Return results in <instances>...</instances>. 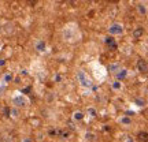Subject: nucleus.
<instances>
[{
  "label": "nucleus",
  "instance_id": "1",
  "mask_svg": "<svg viewBox=\"0 0 148 142\" xmlns=\"http://www.w3.org/2000/svg\"><path fill=\"white\" fill-rule=\"evenodd\" d=\"M78 78H79V81H81V84L82 85H85V86H90V81L85 77V74L82 73V71H79L78 73Z\"/></svg>",
  "mask_w": 148,
  "mask_h": 142
},
{
  "label": "nucleus",
  "instance_id": "2",
  "mask_svg": "<svg viewBox=\"0 0 148 142\" xmlns=\"http://www.w3.org/2000/svg\"><path fill=\"white\" fill-rule=\"evenodd\" d=\"M110 33H112V34H121L122 26L121 25H112V26L110 27Z\"/></svg>",
  "mask_w": 148,
  "mask_h": 142
},
{
  "label": "nucleus",
  "instance_id": "3",
  "mask_svg": "<svg viewBox=\"0 0 148 142\" xmlns=\"http://www.w3.org/2000/svg\"><path fill=\"white\" fill-rule=\"evenodd\" d=\"M137 66H138V69H140V71H143V73H147L148 71V66L144 60H138Z\"/></svg>",
  "mask_w": 148,
  "mask_h": 142
},
{
  "label": "nucleus",
  "instance_id": "4",
  "mask_svg": "<svg viewBox=\"0 0 148 142\" xmlns=\"http://www.w3.org/2000/svg\"><path fill=\"white\" fill-rule=\"evenodd\" d=\"M14 104H15V105L22 107V105H25V104H26V100H25L23 97L19 96V97H15V99H14Z\"/></svg>",
  "mask_w": 148,
  "mask_h": 142
},
{
  "label": "nucleus",
  "instance_id": "5",
  "mask_svg": "<svg viewBox=\"0 0 148 142\" xmlns=\"http://www.w3.org/2000/svg\"><path fill=\"white\" fill-rule=\"evenodd\" d=\"M138 138H140V141L145 142L148 139V134L147 132H140V134H138Z\"/></svg>",
  "mask_w": 148,
  "mask_h": 142
},
{
  "label": "nucleus",
  "instance_id": "6",
  "mask_svg": "<svg viewBox=\"0 0 148 142\" xmlns=\"http://www.w3.org/2000/svg\"><path fill=\"white\" fill-rule=\"evenodd\" d=\"M141 34H143V29H141V27L136 29V30H134V33H133V36H134V37H140Z\"/></svg>",
  "mask_w": 148,
  "mask_h": 142
},
{
  "label": "nucleus",
  "instance_id": "7",
  "mask_svg": "<svg viewBox=\"0 0 148 142\" xmlns=\"http://www.w3.org/2000/svg\"><path fill=\"white\" fill-rule=\"evenodd\" d=\"M36 48H37V49H38V51H44V48H45V44H44V42H42V41L37 42Z\"/></svg>",
  "mask_w": 148,
  "mask_h": 142
},
{
  "label": "nucleus",
  "instance_id": "8",
  "mask_svg": "<svg viewBox=\"0 0 148 142\" xmlns=\"http://www.w3.org/2000/svg\"><path fill=\"white\" fill-rule=\"evenodd\" d=\"M74 118H75L77 120H81V119L84 118V115H82L81 112H77V113H74Z\"/></svg>",
  "mask_w": 148,
  "mask_h": 142
},
{
  "label": "nucleus",
  "instance_id": "9",
  "mask_svg": "<svg viewBox=\"0 0 148 142\" xmlns=\"http://www.w3.org/2000/svg\"><path fill=\"white\" fill-rule=\"evenodd\" d=\"M125 75H126V71H125V70H122L121 73L118 74V78H123V77H125Z\"/></svg>",
  "mask_w": 148,
  "mask_h": 142
},
{
  "label": "nucleus",
  "instance_id": "10",
  "mask_svg": "<svg viewBox=\"0 0 148 142\" xmlns=\"http://www.w3.org/2000/svg\"><path fill=\"white\" fill-rule=\"evenodd\" d=\"M122 123H125V124H129V123H130V119H127V118H123V119H122Z\"/></svg>",
  "mask_w": 148,
  "mask_h": 142
},
{
  "label": "nucleus",
  "instance_id": "11",
  "mask_svg": "<svg viewBox=\"0 0 148 142\" xmlns=\"http://www.w3.org/2000/svg\"><path fill=\"white\" fill-rule=\"evenodd\" d=\"M119 86H121L119 82H114V85H112V88H114V89H119Z\"/></svg>",
  "mask_w": 148,
  "mask_h": 142
},
{
  "label": "nucleus",
  "instance_id": "12",
  "mask_svg": "<svg viewBox=\"0 0 148 142\" xmlns=\"http://www.w3.org/2000/svg\"><path fill=\"white\" fill-rule=\"evenodd\" d=\"M136 103H137V105H144V101L143 100H138V99H137V100H136Z\"/></svg>",
  "mask_w": 148,
  "mask_h": 142
},
{
  "label": "nucleus",
  "instance_id": "13",
  "mask_svg": "<svg viewBox=\"0 0 148 142\" xmlns=\"http://www.w3.org/2000/svg\"><path fill=\"white\" fill-rule=\"evenodd\" d=\"M138 10H140V12H143V14H144V12H145V10H144V7H143V5H141V4L138 5Z\"/></svg>",
  "mask_w": 148,
  "mask_h": 142
},
{
  "label": "nucleus",
  "instance_id": "14",
  "mask_svg": "<svg viewBox=\"0 0 148 142\" xmlns=\"http://www.w3.org/2000/svg\"><path fill=\"white\" fill-rule=\"evenodd\" d=\"M115 69H118V64H112L110 67V70H115Z\"/></svg>",
  "mask_w": 148,
  "mask_h": 142
},
{
  "label": "nucleus",
  "instance_id": "15",
  "mask_svg": "<svg viewBox=\"0 0 148 142\" xmlns=\"http://www.w3.org/2000/svg\"><path fill=\"white\" fill-rule=\"evenodd\" d=\"M5 81H11V75H5Z\"/></svg>",
  "mask_w": 148,
  "mask_h": 142
},
{
  "label": "nucleus",
  "instance_id": "16",
  "mask_svg": "<svg viewBox=\"0 0 148 142\" xmlns=\"http://www.w3.org/2000/svg\"><path fill=\"white\" fill-rule=\"evenodd\" d=\"M126 142H133V141L130 139V138H127V141H126Z\"/></svg>",
  "mask_w": 148,
  "mask_h": 142
}]
</instances>
